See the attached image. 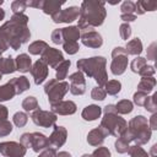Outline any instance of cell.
I'll use <instances>...</instances> for the list:
<instances>
[{"label": "cell", "instance_id": "cell-28", "mask_svg": "<svg viewBox=\"0 0 157 157\" xmlns=\"http://www.w3.org/2000/svg\"><path fill=\"white\" fill-rule=\"evenodd\" d=\"M125 50H126L128 55L129 54H131V55H139V54H141V52H142V42H141V39L136 37V38L129 40L126 43Z\"/></svg>", "mask_w": 157, "mask_h": 157}, {"label": "cell", "instance_id": "cell-19", "mask_svg": "<svg viewBox=\"0 0 157 157\" xmlns=\"http://www.w3.org/2000/svg\"><path fill=\"white\" fill-rule=\"evenodd\" d=\"M15 65H16V71L20 72H28L32 69V59L28 54L22 53L18 54L15 59Z\"/></svg>", "mask_w": 157, "mask_h": 157}, {"label": "cell", "instance_id": "cell-41", "mask_svg": "<svg viewBox=\"0 0 157 157\" xmlns=\"http://www.w3.org/2000/svg\"><path fill=\"white\" fill-rule=\"evenodd\" d=\"M63 49L67 54L72 55V54H76L80 50V44L77 42H64L63 43Z\"/></svg>", "mask_w": 157, "mask_h": 157}, {"label": "cell", "instance_id": "cell-23", "mask_svg": "<svg viewBox=\"0 0 157 157\" xmlns=\"http://www.w3.org/2000/svg\"><path fill=\"white\" fill-rule=\"evenodd\" d=\"M61 32H63L64 42H77V39L81 37V33H80V29L77 28V26H69V27L61 28Z\"/></svg>", "mask_w": 157, "mask_h": 157}, {"label": "cell", "instance_id": "cell-40", "mask_svg": "<svg viewBox=\"0 0 157 157\" xmlns=\"http://www.w3.org/2000/svg\"><path fill=\"white\" fill-rule=\"evenodd\" d=\"M120 12H121V15H128V13L135 15V2L130 1V0L123 1L121 6H120Z\"/></svg>", "mask_w": 157, "mask_h": 157}, {"label": "cell", "instance_id": "cell-36", "mask_svg": "<svg viewBox=\"0 0 157 157\" xmlns=\"http://www.w3.org/2000/svg\"><path fill=\"white\" fill-rule=\"evenodd\" d=\"M128 152H129L130 157H150L148 153H147L141 146H139V145H132V146H130L129 150H128Z\"/></svg>", "mask_w": 157, "mask_h": 157}, {"label": "cell", "instance_id": "cell-59", "mask_svg": "<svg viewBox=\"0 0 157 157\" xmlns=\"http://www.w3.org/2000/svg\"><path fill=\"white\" fill-rule=\"evenodd\" d=\"M1 78H2V75H1V72H0V80H1Z\"/></svg>", "mask_w": 157, "mask_h": 157}, {"label": "cell", "instance_id": "cell-8", "mask_svg": "<svg viewBox=\"0 0 157 157\" xmlns=\"http://www.w3.org/2000/svg\"><path fill=\"white\" fill-rule=\"evenodd\" d=\"M112 64H110V71L113 75L119 76L123 75L128 67V53L125 48L123 47H115L112 52Z\"/></svg>", "mask_w": 157, "mask_h": 157}, {"label": "cell", "instance_id": "cell-11", "mask_svg": "<svg viewBox=\"0 0 157 157\" xmlns=\"http://www.w3.org/2000/svg\"><path fill=\"white\" fill-rule=\"evenodd\" d=\"M80 16V7L78 6H69L64 10L58 11L52 16L53 22L55 23H70L77 20Z\"/></svg>", "mask_w": 157, "mask_h": 157}, {"label": "cell", "instance_id": "cell-57", "mask_svg": "<svg viewBox=\"0 0 157 157\" xmlns=\"http://www.w3.org/2000/svg\"><path fill=\"white\" fill-rule=\"evenodd\" d=\"M4 4V0H0V21H2L5 18V11L1 9V5Z\"/></svg>", "mask_w": 157, "mask_h": 157}, {"label": "cell", "instance_id": "cell-15", "mask_svg": "<svg viewBox=\"0 0 157 157\" xmlns=\"http://www.w3.org/2000/svg\"><path fill=\"white\" fill-rule=\"evenodd\" d=\"M81 42L83 45L88 47V48H93V49H98L102 47L103 44V39L101 33H98L97 31H90V32H85L81 33Z\"/></svg>", "mask_w": 157, "mask_h": 157}, {"label": "cell", "instance_id": "cell-37", "mask_svg": "<svg viewBox=\"0 0 157 157\" xmlns=\"http://www.w3.org/2000/svg\"><path fill=\"white\" fill-rule=\"evenodd\" d=\"M156 98H157V93L155 92L151 97H147V99H146V102H145V104H144V107H145V109L147 110V112H150V113H156L157 112V104H156Z\"/></svg>", "mask_w": 157, "mask_h": 157}, {"label": "cell", "instance_id": "cell-27", "mask_svg": "<svg viewBox=\"0 0 157 157\" xmlns=\"http://www.w3.org/2000/svg\"><path fill=\"white\" fill-rule=\"evenodd\" d=\"M156 87V78L153 76L151 77H142L137 85V91L144 93H150Z\"/></svg>", "mask_w": 157, "mask_h": 157}, {"label": "cell", "instance_id": "cell-42", "mask_svg": "<svg viewBox=\"0 0 157 157\" xmlns=\"http://www.w3.org/2000/svg\"><path fill=\"white\" fill-rule=\"evenodd\" d=\"M107 93L104 91L103 87H99V86H96L92 88V92H91V98L94 99V101H103L105 98Z\"/></svg>", "mask_w": 157, "mask_h": 157}, {"label": "cell", "instance_id": "cell-52", "mask_svg": "<svg viewBox=\"0 0 157 157\" xmlns=\"http://www.w3.org/2000/svg\"><path fill=\"white\" fill-rule=\"evenodd\" d=\"M136 15H131V13H128V15H120V20L124 21V23H129V22H132L136 20Z\"/></svg>", "mask_w": 157, "mask_h": 157}, {"label": "cell", "instance_id": "cell-26", "mask_svg": "<svg viewBox=\"0 0 157 157\" xmlns=\"http://www.w3.org/2000/svg\"><path fill=\"white\" fill-rule=\"evenodd\" d=\"M16 96V91L15 87L12 86V83L9 81L5 85L0 86V102H5V101H10Z\"/></svg>", "mask_w": 157, "mask_h": 157}, {"label": "cell", "instance_id": "cell-3", "mask_svg": "<svg viewBox=\"0 0 157 157\" xmlns=\"http://www.w3.org/2000/svg\"><path fill=\"white\" fill-rule=\"evenodd\" d=\"M78 71L86 74L88 77L94 78L99 87H104L108 81L107 74V59L104 56H92V58H82L76 63Z\"/></svg>", "mask_w": 157, "mask_h": 157}, {"label": "cell", "instance_id": "cell-1", "mask_svg": "<svg viewBox=\"0 0 157 157\" xmlns=\"http://www.w3.org/2000/svg\"><path fill=\"white\" fill-rule=\"evenodd\" d=\"M28 16L25 13H15L9 21L0 27V39L11 49L17 50L31 38L28 28Z\"/></svg>", "mask_w": 157, "mask_h": 157}, {"label": "cell", "instance_id": "cell-47", "mask_svg": "<svg viewBox=\"0 0 157 157\" xmlns=\"http://www.w3.org/2000/svg\"><path fill=\"white\" fill-rule=\"evenodd\" d=\"M92 157H110V151L107 147H97L92 153Z\"/></svg>", "mask_w": 157, "mask_h": 157}, {"label": "cell", "instance_id": "cell-29", "mask_svg": "<svg viewBox=\"0 0 157 157\" xmlns=\"http://www.w3.org/2000/svg\"><path fill=\"white\" fill-rule=\"evenodd\" d=\"M70 65H71V61L70 60H64V61H61L55 67V78L58 81H64V78H66Z\"/></svg>", "mask_w": 157, "mask_h": 157}, {"label": "cell", "instance_id": "cell-54", "mask_svg": "<svg viewBox=\"0 0 157 157\" xmlns=\"http://www.w3.org/2000/svg\"><path fill=\"white\" fill-rule=\"evenodd\" d=\"M40 2H42V0H29V1H27V6L39 9L40 7Z\"/></svg>", "mask_w": 157, "mask_h": 157}, {"label": "cell", "instance_id": "cell-10", "mask_svg": "<svg viewBox=\"0 0 157 157\" xmlns=\"http://www.w3.org/2000/svg\"><path fill=\"white\" fill-rule=\"evenodd\" d=\"M27 148L16 141H5L0 144V153L4 157H25Z\"/></svg>", "mask_w": 157, "mask_h": 157}, {"label": "cell", "instance_id": "cell-24", "mask_svg": "<svg viewBox=\"0 0 157 157\" xmlns=\"http://www.w3.org/2000/svg\"><path fill=\"white\" fill-rule=\"evenodd\" d=\"M16 71V65H15V59L12 56H0V72L1 75H9Z\"/></svg>", "mask_w": 157, "mask_h": 157}, {"label": "cell", "instance_id": "cell-4", "mask_svg": "<svg viewBox=\"0 0 157 157\" xmlns=\"http://www.w3.org/2000/svg\"><path fill=\"white\" fill-rule=\"evenodd\" d=\"M151 135L152 130L150 129L147 118L144 115H136L129 121L125 131L120 135V137L125 139L129 144L135 142V145L141 146L150 141Z\"/></svg>", "mask_w": 157, "mask_h": 157}, {"label": "cell", "instance_id": "cell-9", "mask_svg": "<svg viewBox=\"0 0 157 157\" xmlns=\"http://www.w3.org/2000/svg\"><path fill=\"white\" fill-rule=\"evenodd\" d=\"M31 119L36 125L40 128H52V126L54 128L58 117L52 110H43L40 108H37L36 110L32 112Z\"/></svg>", "mask_w": 157, "mask_h": 157}, {"label": "cell", "instance_id": "cell-30", "mask_svg": "<svg viewBox=\"0 0 157 157\" xmlns=\"http://www.w3.org/2000/svg\"><path fill=\"white\" fill-rule=\"evenodd\" d=\"M115 109L118 114H129L134 109V103L129 99H120L115 104Z\"/></svg>", "mask_w": 157, "mask_h": 157}, {"label": "cell", "instance_id": "cell-51", "mask_svg": "<svg viewBox=\"0 0 157 157\" xmlns=\"http://www.w3.org/2000/svg\"><path fill=\"white\" fill-rule=\"evenodd\" d=\"M7 115H9L7 107L0 104V121H2V120H7Z\"/></svg>", "mask_w": 157, "mask_h": 157}, {"label": "cell", "instance_id": "cell-31", "mask_svg": "<svg viewBox=\"0 0 157 157\" xmlns=\"http://www.w3.org/2000/svg\"><path fill=\"white\" fill-rule=\"evenodd\" d=\"M48 47L49 45H48L47 42H44V40H36V42H33V43L29 44L28 52L32 55H40Z\"/></svg>", "mask_w": 157, "mask_h": 157}, {"label": "cell", "instance_id": "cell-12", "mask_svg": "<svg viewBox=\"0 0 157 157\" xmlns=\"http://www.w3.org/2000/svg\"><path fill=\"white\" fill-rule=\"evenodd\" d=\"M69 81H70L69 91L74 96H81L86 92V80H85V76L81 71L77 70L76 72L71 74L69 76Z\"/></svg>", "mask_w": 157, "mask_h": 157}, {"label": "cell", "instance_id": "cell-2", "mask_svg": "<svg viewBox=\"0 0 157 157\" xmlns=\"http://www.w3.org/2000/svg\"><path fill=\"white\" fill-rule=\"evenodd\" d=\"M105 17L107 10L104 1L85 0L80 6L77 28L80 29V33L94 31V27L103 25Z\"/></svg>", "mask_w": 157, "mask_h": 157}, {"label": "cell", "instance_id": "cell-46", "mask_svg": "<svg viewBox=\"0 0 157 157\" xmlns=\"http://www.w3.org/2000/svg\"><path fill=\"white\" fill-rule=\"evenodd\" d=\"M50 38H52V42H53L54 44H63L64 40H63V32H61V28L54 29V31L52 32Z\"/></svg>", "mask_w": 157, "mask_h": 157}, {"label": "cell", "instance_id": "cell-32", "mask_svg": "<svg viewBox=\"0 0 157 157\" xmlns=\"http://www.w3.org/2000/svg\"><path fill=\"white\" fill-rule=\"evenodd\" d=\"M103 88H104L105 93H108L110 96H117L121 90V83L118 80H109L105 82Z\"/></svg>", "mask_w": 157, "mask_h": 157}, {"label": "cell", "instance_id": "cell-6", "mask_svg": "<svg viewBox=\"0 0 157 157\" xmlns=\"http://www.w3.org/2000/svg\"><path fill=\"white\" fill-rule=\"evenodd\" d=\"M70 85L66 81H58L56 78L49 80L44 85V92L48 96L49 104H55L60 101H63L64 96L69 92Z\"/></svg>", "mask_w": 157, "mask_h": 157}, {"label": "cell", "instance_id": "cell-44", "mask_svg": "<svg viewBox=\"0 0 157 157\" xmlns=\"http://www.w3.org/2000/svg\"><path fill=\"white\" fill-rule=\"evenodd\" d=\"M119 33H120V37L121 39L124 40H128L131 36V27L129 23H121L120 27H119Z\"/></svg>", "mask_w": 157, "mask_h": 157}, {"label": "cell", "instance_id": "cell-7", "mask_svg": "<svg viewBox=\"0 0 157 157\" xmlns=\"http://www.w3.org/2000/svg\"><path fill=\"white\" fill-rule=\"evenodd\" d=\"M20 142L26 148H32L34 152H40L49 147L48 137L42 132H25L21 135Z\"/></svg>", "mask_w": 157, "mask_h": 157}, {"label": "cell", "instance_id": "cell-35", "mask_svg": "<svg viewBox=\"0 0 157 157\" xmlns=\"http://www.w3.org/2000/svg\"><path fill=\"white\" fill-rule=\"evenodd\" d=\"M12 121L17 128H22L28 121V115L25 112H16L12 117Z\"/></svg>", "mask_w": 157, "mask_h": 157}, {"label": "cell", "instance_id": "cell-53", "mask_svg": "<svg viewBox=\"0 0 157 157\" xmlns=\"http://www.w3.org/2000/svg\"><path fill=\"white\" fill-rule=\"evenodd\" d=\"M148 125H150V129L151 130H156L157 129V113H153L152 114V117L150 118Z\"/></svg>", "mask_w": 157, "mask_h": 157}, {"label": "cell", "instance_id": "cell-45", "mask_svg": "<svg viewBox=\"0 0 157 157\" xmlns=\"http://www.w3.org/2000/svg\"><path fill=\"white\" fill-rule=\"evenodd\" d=\"M147 93H144V92H140V91H137V92H135L134 93V103L136 104V105H139V107H144V104H145V102H146V99H147Z\"/></svg>", "mask_w": 157, "mask_h": 157}, {"label": "cell", "instance_id": "cell-43", "mask_svg": "<svg viewBox=\"0 0 157 157\" xmlns=\"http://www.w3.org/2000/svg\"><path fill=\"white\" fill-rule=\"evenodd\" d=\"M12 131V124L9 120H2L0 121V137L10 135Z\"/></svg>", "mask_w": 157, "mask_h": 157}, {"label": "cell", "instance_id": "cell-38", "mask_svg": "<svg viewBox=\"0 0 157 157\" xmlns=\"http://www.w3.org/2000/svg\"><path fill=\"white\" fill-rule=\"evenodd\" d=\"M27 7V1L25 0H15L11 2V10L15 13H23Z\"/></svg>", "mask_w": 157, "mask_h": 157}, {"label": "cell", "instance_id": "cell-50", "mask_svg": "<svg viewBox=\"0 0 157 157\" xmlns=\"http://www.w3.org/2000/svg\"><path fill=\"white\" fill-rule=\"evenodd\" d=\"M38 157H56V151H55V148L47 147L43 151H40V153L38 155Z\"/></svg>", "mask_w": 157, "mask_h": 157}, {"label": "cell", "instance_id": "cell-33", "mask_svg": "<svg viewBox=\"0 0 157 157\" xmlns=\"http://www.w3.org/2000/svg\"><path fill=\"white\" fill-rule=\"evenodd\" d=\"M22 108H23L26 112H33V110H36L37 108H39V107H38V101H37V98L33 97V96L26 97V98L22 101Z\"/></svg>", "mask_w": 157, "mask_h": 157}, {"label": "cell", "instance_id": "cell-13", "mask_svg": "<svg viewBox=\"0 0 157 157\" xmlns=\"http://www.w3.org/2000/svg\"><path fill=\"white\" fill-rule=\"evenodd\" d=\"M40 60H43L48 66L55 69L61 61H64V55L63 53L56 49V48H52V47H48L42 54H40Z\"/></svg>", "mask_w": 157, "mask_h": 157}, {"label": "cell", "instance_id": "cell-58", "mask_svg": "<svg viewBox=\"0 0 157 157\" xmlns=\"http://www.w3.org/2000/svg\"><path fill=\"white\" fill-rule=\"evenodd\" d=\"M81 157H92V155H88V153H85V155H82Z\"/></svg>", "mask_w": 157, "mask_h": 157}, {"label": "cell", "instance_id": "cell-34", "mask_svg": "<svg viewBox=\"0 0 157 157\" xmlns=\"http://www.w3.org/2000/svg\"><path fill=\"white\" fill-rule=\"evenodd\" d=\"M146 65H147V61H146L145 58H142V56H136V58L131 61V64H130V69H131L132 72L139 74Z\"/></svg>", "mask_w": 157, "mask_h": 157}, {"label": "cell", "instance_id": "cell-25", "mask_svg": "<svg viewBox=\"0 0 157 157\" xmlns=\"http://www.w3.org/2000/svg\"><path fill=\"white\" fill-rule=\"evenodd\" d=\"M10 82L12 83V86L15 87V91H16V94H21L23 93L25 91H27L31 85H29V81L26 76H20V77H13L12 80H10Z\"/></svg>", "mask_w": 157, "mask_h": 157}, {"label": "cell", "instance_id": "cell-21", "mask_svg": "<svg viewBox=\"0 0 157 157\" xmlns=\"http://www.w3.org/2000/svg\"><path fill=\"white\" fill-rule=\"evenodd\" d=\"M102 114V108L97 104H88L87 107L83 108L81 117L83 118V120L86 121H93L96 119H98Z\"/></svg>", "mask_w": 157, "mask_h": 157}, {"label": "cell", "instance_id": "cell-14", "mask_svg": "<svg viewBox=\"0 0 157 157\" xmlns=\"http://www.w3.org/2000/svg\"><path fill=\"white\" fill-rule=\"evenodd\" d=\"M66 139H67V130H66V128L55 125L53 132L48 137L49 147H52V148H59V147H61L66 142Z\"/></svg>", "mask_w": 157, "mask_h": 157}, {"label": "cell", "instance_id": "cell-16", "mask_svg": "<svg viewBox=\"0 0 157 157\" xmlns=\"http://www.w3.org/2000/svg\"><path fill=\"white\" fill-rule=\"evenodd\" d=\"M31 74H32V76H33V78H34V83H36V85H40V83L44 82V80H45L47 76H48V65H47L43 60L38 59V60L32 65Z\"/></svg>", "mask_w": 157, "mask_h": 157}, {"label": "cell", "instance_id": "cell-17", "mask_svg": "<svg viewBox=\"0 0 157 157\" xmlns=\"http://www.w3.org/2000/svg\"><path fill=\"white\" fill-rule=\"evenodd\" d=\"M52 112L54 114H59V115H71L74 113H76V103L72 101H60L55 104L50 105Z\"/></svg>", "mask_w": 157, "mask_h": 157}, {"label": "cell", "instance_id": "cell-39", "mask_svg": "<svg viewBox=\"0 0 157 157\" xmlns=\"http://www.w3.org/2000/svg\"><path fill=\"white\" fill-rule=\"evenodd\" d=\"M114 146H115V150H117L118 153H125V152H128V150H129V147H130V144H129L125 139H123V137L119 136V137L117 139Z\"/></svg>", "mask_w": 157, "mask_h": 157}, {"label": "cell", "instance_id": "cell-20", "mask_svg": "<svg viewBox=\"0 0 157 157\" xmlns=\"http://www.w3.org/2000/svg\"><path fill=\"white\" fill-rule=\"evenodd\" d=\"M64 1H55V0H42L40 2V10L45 13V15H50L53 16L54 13H56L58 11L61 10V6L64 5Z\"/></svg>", "mask_w": 157, "mask_h": 157}, {"label": "cell", "instance_id": "cell-22", "mask_svg": "<svg viewBox=\"0 0 157 157\" xmlns=\"http://www.w3.org/2000/svg\"><path fill=\"white\" fill-rule=\"evenodd\" d=\"M156 7H157V2L156 1L140 0V1L135 2V15L140 16V15H144L146 11H155Z\"/></svg>", "mask_w": 157, "mask_h": 157}, {"label": "cell", "instance_id": "cell-49", "mask_svg": "<svg viewBox=\"0 0 157 157\" xmlns=\"http://www.w3.org/2000/svg\"><path fill=\"white\" fill-rule=\"evenodd\" d=\"M156 47H157V43L153 42L147 48V60H152V61L156 60Z\"/></svg>", "mask_w": 157, "mask_h": 157}, {"label": "cell", "instance_id": "cell-56", "mask_svg": "<svg viewBox=\"0 0 157 157\" xmlns=\"http://www.w3.org/2000/svg\"><path fill=\"white\" fill-rule=\"evenodd\" d=\"M56 157H71V155L66 151H60V152H56Z\"/></svg>", "mask_w": 157, "mask_h": 157}, {"label": "cell", "instance_id": "cell-48", "mask_svg": "<svg viewBox=\"0 0 157 157\" xmlns=\"http://www.w3.org/2000/svg\"><path fill=\"white\" fill-rule=\"evenodd\" d=\"M155 72H156V69H155L153 65H146V66L139 72V75H140L141 77H151V76L155 75Z\"/></svg>", "mask_w": 157, "mask_h": 157}, {"label": "cell", "instance_id": "cell-18", "mask_svg": "<svg viewBox=\"0 0 157 157\" xmlns=\"http://www.w3.org/2000/svg\"><path fill=\"white\" fill-rule=\"evenodd\" d=\"M108 135H109L108 131H107L104 128H102V126L99 125V126L92 129V130L87 134V142H88L91 146H101V145L104 142V140H105V137H107Z\"/></svg>", "mask_w": 157, "mask_h": 157}, {"label": "cell", "instance_id": "cell-55", "mask_svg": "<svg viewBox=\"0 0 157 157\" xmlns=\"http://www.w3.org/2000/svg\"><path fill=\"white\" fill-rule=\"evenodd\" d=\"M7 49H9V47H7V45H6V44L0 39V55H1L2 53H5Z\"/></svg>", "mask_w": 157, "mask_h": 157}, {"label": "cell", "instance_id": "cell-5", "mask_svg": "<svg viewBox=\"0 0 157 157\" xmlns=\"http://www.w3.org/2000/svg\"><path fill=\"white\" fill-rule=\"evenodd\" d=\"M103 112H104V117L101 120V126L104 128L109 135L119 137L128 126L126 120L117 113L115 104H107L103 108Z\"/></svg>", "mask_w": 157, "mask_h": 157}]
</instances>
